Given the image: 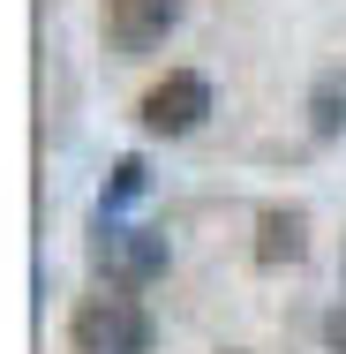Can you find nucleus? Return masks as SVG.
<instances>
[{
	"mask_svg": "<svg viewBox=\"0 0 346 354\" xmlns=\"http://www.w3.org/2000/svg\"><path fill=\"white\" fill-rule=\"evenodd\" d=\"M68 339H75V354H151L158 324L136 294H90L68 317Z\"/></svg>",
	"mask_w": 346,
	"mask_h": 354,
	"instance_id": "1",
	"label": "nucleus"
},
{
	"mask_svg": "<svg viewBox=\"0 0 346 354\" xmlns=\"http://www.w3.org/2000/svg\"><path fill=\"white\" fill-rule=\"evenodd\" d=\"M166 264H173V241H166L158 226H121V218H98V272L121 286V294H136V286L166 279Z\"/></svg>",
	"mask_w": 346,
	"mask_h": 354,
	"instance_id": "2",
	"label": "nucleus"
},
{
	"mask_svg": "<svg viewBox=\"0 0 346 354\" xmlns=\"http://www.w3.org/2000/svg\"><path fill=\"white\" fill-rule=\"evenodd\" d=\"M136 121L151 129V136H196V129L211 121V75H196V68L158 75V83L136 98Z\"/></svg>",
	"mask_w": 346,
	"mask_h": 354,
	"instance_id": "3",
	"label": "nucleus"
},
{
	"mask_svg": "<svg viewBox=\"0 0 346 354\" xmlns=\"http://www.w3.org/2000/svg\"><path fill=\"white\" fill-rule=\"evenodd\" d=\"M181 15H189V0H106V46L121 61H143L181 30Z\"/></svg>",
	"mask_w": 346,
	"mask_h": 354,
	"instance_id": "4",
	"label": "nucleus"
},
{
	"mask_svg": "<svg viewBox=\"0 0 346 354\" xmlns=\"http://www.w3.org/2000/svg\"><path fill=\"white\" fill-rule=\"evenodd\" d=\"M301 257H309V212L271 204V212L256 218V264L278 272V264H301Z\"/></svg>",
	"mask_w": 346,
	"mask_h": 354,
	"instance_id": "5",
	"label": "nucleus"
},
{
	"mask_svg": "<svg viewBox=\"0 0 346 354\" xmlns=\"http://www.w3.org/2000/svg\"><path fill=\"white\" fill-rule=\"evenodd\" d=\"M143 196H151V166H143V151H121L113 174H106V189H98V218H121Z\"/></svg>",
	"mask_w": 346,
	"mask_h": 354,
	"instance_id": "6",
	"label": "nucleus"
},
{
	"mask_svg": "<svg viewBox=\"0 0 346 354\" xmlns=\"http://www.w3.org/2000/svg\"><path fill=\"white\" fill-rule=\"evenodd\" d=\"M309 136H324V143L346 136V68H324L309 83Z\"/></svg>",
	"mask_w": 346,
	"mask_h": 354,
	"instance_id": "7",
	"label": "nucleus"
},
{
	"mask_svg": "<svg viewBox=\"0 0 346 354\" xmlns=\"http://www.w3.org/2000/svg\"><path fill=\"white\" fill-rule=\"evenodd\" d=\"M324 354H346V301L324 309Z\"/></svg>",
	"mask_w": 346,
	"mask_h": 354,
	"instance_id": "8",
	"label": "nucleus"
}]
</instances>
